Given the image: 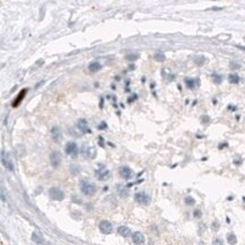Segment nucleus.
<instances>
[{
	"label": "nucleus",
	"mask_w": 245,
	"mask_h": 245,
	"mask_svg": "<svg viewBox=\"0 0 245 245\" xmlns=\"http://www.w3.org/2000/svg\"><path fill=\"white\" fill-rule=\"evenodd\" d=\"M200 245H204V244H203V243H200Z\"/></svg>",
	"instance_id": "c756f323"
},
{
	"label": "nucleus",
	"mask_w": 245,
	"mask_h": 245,
	"mask_svg": "<svg viewBox=\"0 0 245 245\" xmlns=\"http://www.w3.org/2000/svg\"><path fill=\"white\" fill-rule=\"evenodd\" d=\"M110 175H111V173H110V171L106 170V168H99V170H96V171H95V176L98 178L99 181H105V180H107V178H110Z\"/></svg>",
	"instance_id": "0eeeda50"
},
{
	"label": "nucleus",
	"mask_w": 245,
	"mask_h": 245,
	"mask_svg": "<svg viewBox=\"0 0 245 245\" xmlns=\"http://www.w3.org/2000/svg\"><path fill=\"white\" fill-rule=\"evenodd\" d=\"M49 194H50L51 199L57 201L63 200V198H65V193L59 188H51L50 191H49Z\"/></svg>",
	"instance_id": "7ed1b4c3"
},
{
	"label": "nucleus",
	"mask_w": 245,
	"mask_h": 245,
	"mask_svg": "<svg viewBox=\"0 0 245 245\" xmlns=\"http://www.w3.org/2000/svg\"><path fill=\"white\" fill-rule=\"evenodd\" d=\"M77 128H78L83 134H91V131H90V129H89V127H88V123H87V121H86L85 119L78 120V122H77Z\"/></svg>",
	"instance_id": "1a4fd4ad"
},
{
	"label": "nucleus",
	"mask_w": 245,
	"mask_h": 245,
	"mask_svg": "<svg viewBox=\"0 0 245 245\" xmlns=\"http://www.w3.org/2000/svg\"><path fill=\"white\" fill-rule=\"evenodd\" d=\"M154 59H155V61H157V62H164L166 60V57H165V54L163 52H157V53H155V55H154Z\"/></svg>",
	"instance_id": "4be33fe9"
},
{
	"label": "nucleus",
	"mask_w": 245,
	"mask_h": 245,
	"mask_svg": "<svg viewBox=\"0 0 245 245\" xmlns=\"http://www.w3.org/2000/svg\"><path fill=\"white\" fill-rule=\"evenodd\" d=\"M51 137H52V139H53L55 142H59V141L61 140L62 134H61V130H60L59 127H53V128L51 129Z\"/></svg>",
	"instance_id": "9d476101"
},
{
	"label": "nucleus",
	"mask_w": 245,
	"mask_h": 245,
	"mask_svg": "<svg viewBox=\"0 0 245 245\" xmlns=\"http://www.w3.org/2000/svg\"><path fill=\"white\" fill-rule=\"evenodd\" d=\"M65 152L67 155H70L71 157H77L78 155V146L76 142H68L65 147Z\"/></svg>",
	"instance_id": "39448f33"
},
{
	"label": "nucleus",
	"mask_w": 245,
	"mask_h": 245,
	"mask_svg": "<svg viewBox=\"0 0 245 245\" xmlns=\"http://www.w3.org/2000/svg\"><path fill=\"white\" fill-rule=\"evenodd\" d=\"M99 230L103 233V234H111L112 230H113V227H112V224L109 222V220H102L99 223Z\"/></svg>",
	"instance_id": "6e6552de"
},
{
	"label": "nucleus",
	"mask_w": 245,
	"mask_h": 245,
	"mask_svg": "<svg viewBox=\"0 0 245 245\" xmlns=\"http://www.w3.org/2000/svg\"><path fill=\"white\" fill-rule=\"evenodd\" d=\"M212 245H224V242L220 240V238H216V240H214Z\"/></svg>",
	"instance_id": "cd10ccee"
},
{
	"label": "nucleus",
	"mask_w": 245,
	"mask_h": 245,
	"mask_svg": "<svg viewBox=\"0 0 245 245\" xmlns=\"http://www.w3.org/2000/svg\"><path fill=\"white\" fill-rule=\"evenodd\" d=\"M50 162H51V165L54 168L59 167L60 164H61V154H60V152L55 150V152L51 153V155H50Z\"/></svg>",
	"instance_id": "423d86ee"
},
{
	"label": "nucleus",
	"mask_w": 245,
	"mask_h": 245,
	"mask_svg": "<svg viewBox=\"0 0 245 245\" xmlns=\"http://www.w3.org/2000/svg\"><path fill=\"white\" fill-rule=\"evenodd\" d=\"M101 69H102V65L98 61H93L88 65V70L90 72H96V71H99Z\"/></svg>",
	"instance_id": "dca6fc26"
},
{
	"label": "nucleus",
	"mask_w": 245,
	"mask_h": 245,
	"mask_svg": "<svg viewBox=\"0 0 245 245\" xmlns=\"http://www.w3.org/2000/svg\"><path fill=\"white\" fill-rule=\"evenodd\" d=\"M120 175L126 180H129L132 176V171L128 166H122V167H120Z\"/></svg>",
	"instance_id": "f8f14e48"
},
{
	"label": "nucleus",
	"mask_w": 245,
	"mask_h": 245,
	"mask_svg": "<svg viewBox=\"0 0 245 245\" xmlns=\"http://www.w3.org/2000/svg\"><path fill=\"white\" fill-rule=\"evenodd\" d=\"M206 61H207V59H206L203 55H198V57L194 58V63H196L197 66H199V67L203 66V65L206 63Z\"/></svg>",
	"instance_id": "6ab92c4d"
},
{
	"label": "nucleus",
	"mask_w": 245,
	"mask_h": 245,
	"mask_svg": "<svg viewBox=\"0 0 245 245\" xmlns=\"http://www.w3.org/2000/svg\"><path fill=\"white\" fill-rule=\"evenodd\" d=\"M227 242L230 245L236 244V243H237V237H236V235H235L234 233H229V234L227 235Z\"/></svg>",
	"instance_id": "aec40b11"
},
{
	"label": "nucleus",
	"mask_w": 245,
	"mask_h": 245,
	"mask_svg": "<svg viewBox=\"0 0 245 245\" xmlns=\"http://www.w3.org/2000/svg\"><path fill=\"white\" fill-rule=\"evenodd\" d=\"M184 201H185V203H186L188 206H193V204L196 203V200H194L192 197H190V196H189V197H186Z\"/></svg>",
	"instance_id": "b1692460"
},
{
	"label": "nucleus",
	"mask_w": 245,
	"mask_h": 245,
	"mask_svg": "<svg viewBox=\"0 0 245 245\" xmlns=\"http://www.w3.org/2000/svg\"><path fill=\"white\" fill-rule=\"evenodd\" d=\"M80 191L85 196H94L96 193V186L94 183H91L88 180H81L79 183Z\"/></svg>",
	"instance_id": "f257e3e1"
},
{
	"label": "nucleus",
	"mask_w": 245,
	"mask_h": 245,
	"mask_svg": "<svg viewBox=\"0 0 245 245\" xmlns=\"http://www.w3.org/2000/svg\"><path fill=\"white\" fill-rule=\"evenodd\" d=\"M229 67L232 68V70H236V69H240V68H241V65L237 63V62H235V61H232V62L229 63Z\"/></svg>",
	"instance_id": "393cba45"
},
{
	"label": "nucleus",
	"mask_w": 245,
	"mask_h": 245,
	"mask_svg": "<svg viewBox=\"0 0 245 245\" xmlns=\"http://www.w3.org/2000/svg\"><path fill=\"white\" fill-rule=\"evenodd\" d=\"M117 233H119L121 236H123V237H128V236L131 235V230H130V228L127 227V226H120V227L117 228Z\"/></svg>",
	"instance_id": "2eb2a0df"
},
{
	"label": "nucleus",
	"mask_w": 245,
	"mask_h": 245,
	"mask_svg": "<svg viewBox=\"0 0 245 245\" xmlns=\"http://www.w3.org/2000/svg\"><path fill=\"white\" fill-rule=\"evenodd\" d=\"M138 59H139V54L138 53H128V54H126V60L127 61L132 62V61H137Z\"/></svg>",
	"instance_id": "412c9836"
},
{
	"label": "nucleus",
	"mask_w": 245,
	"mask_h": 245,
	"mask_svg": "<svg viewBox=\"0 0 245 245\" xmlns=\"http://www.w3.org/2000/svg\"><path fill=\"white\" fill-rule=\"evenodd\" d=\"M211 78H212V80H214L215 84H220L223 81V76H220L219 73H216V72H214L211 75Z\"/></svg>",
	"instance_id": "5701e85b"
},
{
	"label": "nucleus",
	"mask_w": 245,
	"mask_h": 245,
	"mask_svg": "<svg viewBox=\"0 0 245 245\" xmlns=\"http://www.w3.org/2000/svg\"><path fill=\"white\" fill-rule=\"evenodd\" d=\"M26 93H27V89H23V90L19 91V94L17 95V97L15 98V101L13 102V107H17L22 103V101L24 99V97L26 95Z\"/></svg>",
	"instance_id": "ddd939ff"
},
{
	"label": "nucleus",
	"mask_w": 245,
	"mask_h": 245,
	"mask_svg": "<svg viewBox=\"0 0 245 245\" xmlns=\"http://www.w3.org/2000/svg\"><path fill=\"white\" fill-rule=\"evenodd\" d=\"M184 83H185L186 87L190 89H193L197 85H199V80H198V79H194V78H185V79H184Z\"/></svg>",
	"instance_id": "4468645a"
},
{
	"label": "nucleus",
	"mask_w": 245,
	"mask_h": 245,
	"mask_svg": "<svg viewBox=\"0 0 245 245\" xmlns=\"http://www.w3.org/2000/svg\"><path fill=\"white\" fill-rule=\"evenodd\" d=\"M240 80H241V78H240V76L237 73H230L228 76V81L230 84H238Z\"/></svg>",
	"instance_id": "f3484780"
},
{
	"label": "nucleus",
	"mask_w": 245,
	"mask_h": 245,
	"mask_svg": "<svg viewBox=\"0 0 245 245\" xmlns=\"http://www.w3.org/2000/svg\"><path fill=\"white\" fill-rule=\"evenodd\" d=\"M134 199H136V201H137L138 203L144 204V206L149 204V203H150V200H152L150 197H149L147 193H145V192H138V193H136Z\"/></svg>",
	"instance_id": "20e7f679"
},
{
	"label": "nucleus",
	"mask_w": 245,
	"mask_h": 245,
	"mask_svg": "<svg viewBox=\"0 0 245 245\" xmlns=\"http://www.w3.org/2000/svg\"><path fill=\"white\" fill-rule=\"evenodd\" d=\"M132 242L137 245L144 244V243H145V236H144V234L140 233V232H136V233H134V234H132Z\"/></svg>",
	"instance_id": "9b49d317"
},
{
	"label": "nucleus",
	"mask_w": 245,
	"mask_h": 245,
	"mask_svg": "<svg viewBox=\"0 0 245 245\" xmlns=\"http://www.w3.org/2000/svg\"><path fill=\"white\" fill-rule=\"evenodd\" d=\"M193 216H194V218H201L202 217V211H201L200 209H196L194 211H193Z\"/></svg>",
	"instance_id": "a878e982"
},
{
	"label": "nucleus",
	"mask_w": 245,
	"mask_h": 245,
	"mask_svg": "<svg viewBox=\"0 0 245 245\" xmlns=\"http://www.w3.org/2000/svg\"><path fill=\"white\" fill-rule=\"evenodd\" d=\"M32 241L35 242L36 244H44V240H43L42 236H40L37 233H33V234H32Z\"/></svg>",
	"instance_id": "a211bd4d"
},
{
	"label": "nucleus",
	"mask_w": 245,
	"mask_h": 245,
	"mask_svg": "<svg viewBox=\"0 0 245 245\" xmlns=\"http://www.w3.org/2000/svg\"><path fill=\"white\" fill-rule=\"evenodd\" d=\"M209 121H210V117H209L208 115H202V116H201V122H202L203 124L208 123Z\"/></svg>",
	"instance_id": "bb28decb"
},
{
	"label": "nucleus",
	"mask_w": 245,
	"mask_h": 245,
	"mask_svg": "<svg viewBox=\"0 0 245 245\" xmlns=\"http://www.w3.org/2000/svg\"><path fill=\"white\" fill-rule=\"evenodd\" d=\"M1 160H2L3 166H5L7 170L14 171V163H13V160H11V158H10L8 153H6V152H3V150L1 152Z\"/></svg>",
	"instance_id": "f03ea898"
},
{
	"label": "nucleus",
	"mask_w": 245,
	"mask_h": 245,
	"mask_svg": "<svg viewBox=\"0 0 245 245\" xmlns=\"http://www.w3.org/2000/svg\"><path fill=\"white\" fill-rule=\"evenodd\" d=\"M212 228L214 229H218V223L217 222H215V223L212 224Z\"/></svg>",
	"instance_id": "c85d7f7f"
}]
</instances>
